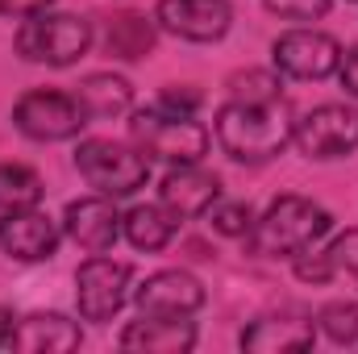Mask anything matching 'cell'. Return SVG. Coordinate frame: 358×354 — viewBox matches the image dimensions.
<instances>
[{
	"label": "cell",
	"instance_id": "1",
	"mask_svg": "<svg viewBox=\"0 0 358 354\" xmlns=\"http://www.w3.org/2000/svg\"><path fill=\"white\" fill-rule=\"evenodd\" d=\"M217 142L234 163H267L292 142V108L287 100H225L217 108Z\"/></svg>",
	"mask_w": 358,
	"mask_h": 354
},
{
	"label": "cell",
	"instance_id": "2",
	"mask_svg": "<svg viewBox=\"0 0 358 354\" xmlns=\"http://www.w3.org/2000/svg\"><path fill=\"white\" fill-rule=\"evenodd\" d=\"M334 229V213L308 196H275L263 217H255L250 229V250L267 259H296L300 250H313L325 234Z\"/></svg>",
	"mask_w": 358,
	"mask_h": 354
},
{
	"label": "cell",
	"instance_id": "3",
	"mask_svg": "<svg viewBox=\"0 0 358 354\" xmlns=\"http://www.w3.org/2000/svg\"><path fill=\"white\" fill-rule=\"evenodd\" d=\"M129 138L146 159H159L167 167H183V163H200L208 155L213 134L196 121V117H176L163 108H142L129 117Z\"/></svg>",
	"mask_w": 358,
	"mask_h": 354
},
{
	"label": "cell",
	"instance_id": "4",
	"mask_svg": "<svg viewBox=\"0 0 358 354\" xmlns=\"http://www.w3.org/2000/svg\"><path fill=\"white\" fill-rule=\"evenodd\" d=\"M92 50V21L76 13H38L25 17L17 29V55L25 63H46V67H71Z\"/></svg>",
	"mask_w": 358,
	"mask_h": 354
},
{
	"label": "cell",
	"instance_id": "5",
	"mask_svg": "<svg viewBox=\"0 0 358 354\" xmlns=\"http://www.w3.org/2000/svg\"><path fill=\"white\" fill-rule=\"evenodd\" d=\"M76 167L88 179V187L113 200H125L150 183V159L113 138H84L76 146Z\"/></svg>",
	"mask_w": 358,
	"mask_h": 354
},
{
	"label": "cell",
	"instance_id": "6",
	"mask_svg": "<svg viewBox=\"0 0 358 354\" xmlns=\"http://www.w3.org/2000/svg\"><path fill=\"white\" fill-rule=\"evenodd\" d=\"M13 125L34 142H67V138H80V129L88 125V113L76 100V92L29 88L13 104Z\"/></svg>",
	"mask_w": 358,
	"mask_h": 354
},
{
	"label": "cell",
	"instance_id": "7",
	"mask_svg": "<svg viewBox=\"0 0 358 354\" xmlns=\"http://www.w3.org/2000/svg\"><path fill=\"white\" fill-rule=\"evenodd\" d=\"M129 279H134V267L117 263V259H104V255H92L88 263H80L76 271V309L84 321H113L125 300L134 296L129 292Z\"/></svg>",
	"mask_w": 358,
	"mask_h": 354
},
{
	"label": "cell",
	"instance_id": "8",
	"mask_svg": "<svg viewBox=\"0 0 358 354\" xmlns=\"http://www.w3.org/2000/svg\"><path fill=\"white\" fill-rule=\"evenodd\" d=\"M292 142L308 159H342V155H350V150H358V108H350V104H317V108H308L296 121Z\"/></svg>",
	"mask_w": 358,
	"mask_h": 354
},
{
	"label": "cell",
	"instance_id": "9",
	"mask_svg": "<svg viewBox=\"0 0 358 354\" xmlns=\"http://www.w3.org/2000/svg\"><path fill=\"white\" fill-rule=\"evenodd\" d=\"M271 59H275V71L287 76V80H325L338 71V59H342V42L325 29H287L275 38L271 46Z\"/></svg>",
	"mask_w": 358,
	"mask_h": 354
},
{
	"label": "cell",
	"instance_id": "10",
	"mask_svg": "<svg viewBox=\"0 0 358 354\" xmlns=\"http://www.w3.org/2000/svg\"><path fill=\"white\" fill-rule=\"evenodd\" d=\"M63 234L88 250V255H108L121 238V213H117V200L113 196H80L67 204L63 213Z\"/></svg>",
	"mask_w": 358,
	"mask_h": 354
},
{
	"label": "cell",
	"instance_id": "11",
	"mask_svg": "<svg viewBox=\"0 0 358 354\" xmlns=\"http://www.w3.org/2000/svg\"><path fill=\"white\" fill-rule=\"evenodd\" d=\"M155 17L183 42H221L234 25L229 0H159Z\"/></svg>",
	"mask_w": 358,
	"mask_h": 354
},
{
	"label": "cell",
	"instance_id": "12",
	"mask_svg": "<svg viewBox=\"0 0 358 354\" xmlns=\"http://www.w3.org/2000/svg\"><path fill=\"white\" fill-rule=\"evenodd\" d=\"M138 313H163V317H192L204 304V283L192 271H155L134 288Z\"/></svg>",
	"mask_w": 358,
	"mask_h": 354
},
{
	"label": "cell",
	"instance_id": "13",
	"mask_svg": "<svg viewBox=\"0 0 358 354\" xmlns=\"http://www.w3.org/2000/svg\"><path fill=\"white\" fill-rule=\"evenodd\" d=\"M0 250L21 263H46L59 250V225L42 208L0 213Z\"/></svg>",
	"mask_w": 358,
	"mask_h": 354
},
{
	"label": "cell",
	"instance_id": "14",
	"mask_svg": "<svg viewBox=\"0 0 358 354\" xmlns=\"http://www.w3.org/2000/svg\"><path fill=\"white\" fill-rule=\"evenodd\" d=\"M221 200V176L200 167V163H183L171 167L159 183V204H167L179 221H196L204 217L213 204Z\"/></svg>",
	"mask_w": 358,
	"mask_h": 354
},
{
	"label": "cell",
	"instance_id": "15",
	"mask_svg": "<svg viewBox=\"0 0 358 354\" xmlns=\"http://www.w3.org/2000/svg\"><path fill=\"white\" fill-rule=\"evenodd\" d=\"M84 334L71 317L63 313H29L21 321L8 325L0 351H25V354H67V351H80Z\"/></svg>",
	"mask_w": 358,
	"mask_h": 354
},
{
	"label": "cell",
	"instance_id": "16",
	"mask_svg": "<svg viewBox=\"0 0 358 354\" xmlns=\"http://www.w3.org/2000/svg\"><path fill=\"white\" fill-rule=\"evenodd\" d=\"M238 342H242V351H250V354L313 351L317 325H313V317H300V313H267V317L250 321Z\"/></svg>",
	"mask_w": 358,
	"mask_h": 354
},
{
	"label": "cell",
	"instance_id": "17",
	"mask_svg": "<svg viewBox=\"0 0 358 354\" xmlns=\"http://www.w3.org/2000/svg\"><path fill=\"white\" fill-rule=\"evenodd\" d=\"M125 351L142 354H179L196 346V321L187 317H163V313H142L138 321H129L117 338Z\"/></svg>",
	"mask_w": 358,
	"mask_h": 354
},
{
	"label": "cell",
	"instance_id": "18",
	"mask_svg": "<svg viewBox=\"0 0 358 354\" xmlns=\"http://www.w3.org/2000/svg\"><path fill=\"white\" fill-rule=\"evenodd\" d=\"M121 234L129 238L134 250H167L179 234V217L167 208V204H134L125 217H121Z\"/></svg>",
	"mask_w": 358,
	"mask_h": 354
},
{
	"label": "cell",
	"instance_id": "19",
	"mask_svg": "<svg viewBox=\"0 0 358 354\" xmlns=\"http://www.w3.org/2000/svg\"><path fill=\"white\" fill-rule=\"evenodd\" d=\"M76 100L84 104L88 121H113V117H125L129 104H134V88L125 76H113V71H96L88 80L76 84Z\"/></svg>",
	"mask_w": 358,
	"mask_h": 354
},
{
	"label": "cell",
	"instance_id": "20",
	"mask_svg": "<svg viewBox=\"0 0 358 354\" xmlns=\"http://www.w3.org/2000/svg\"><path fill=\"white\" fill-rule=\"evenodd\" d=\"M104 46H108V55H117L125 63L150 55L155 50V25H150V17L146 13H134V8L113 13L108 17V29H104Z\"/></svg>",
	"mask_w": 358,
	"mask_h": 354
},
{
	"label": "cell",
	"instance_id": "21",
	"mask_svg": "<svg viewBox=\"0 0 358 354\" xmlns=\"http://www.w3.org/2000/svg\"><path fill=\"white\" fill-rule=\"evenodd\" d=\"M42 176L25 163H0V213H21L42 204Z\"/></svg>",
	"mask_w": 358,
	"mask_h": 354
},
{
	"label": "cell",
	"instance_id": "22",
	"mask_svg": "<svg viewBox=\"0 0 358 354\" xmlns=\"http://www.w3.org/2000/svg\"><path fill=\"white\" fill-rule=\"evenodd\" d=\"M204 217H208L213 234H221V238H250V229H255V208L246 200H217Z\"/></svg>",
	"mask_w": 358,
	"mask_h": 354
},
{
	"label": "cell",
	"instance_id": "23",
	"mask_svg": "<svg viewBox=\"0 0 358 354\" xmlns=\"http://www.w3.org/2000/svg\"><path fill=\"white\" fill-rule=\"evenodd\" d=\"M317 325H321V334H325L329 342H338V346H355L358 342V304H350V300H334V304H325V309L317 313Z\"/></svg>",
	"mask_w": 358,
	"mask_h": 354
},
{
	"label": "cell",
	"instance_id": "24",
	"mask_svg": "<svg viewBox=\"0 0 358 354\" xmlns=\"http://www.w3.org/2000/svg\"><path fill=\"white\" fill-rule=\"evenodd\" d=\"M279 76L275 71H238L229 76V100H279Z\"/></svg>",
	"mask_w": 358,
	"mask_h": 354
},
{
	"label": "cell",
	"instance_id": "25",
	"mask_svg": "<svg viewBox=\"0 0 358 354\" xmlns=\"http://www.w3.org/2000/svg\"><path fill=\"white\" fill-rule=\"evenodd\" d=\"M292 271H296L300 283H313V288H325V283L338 275L325 250H300V255L292 259Z\"/></svg>",
	"mask_w": 358,
	"mask_h": 354
},
{
	"label": "cell",
	"instance_id": "26",
	"mask_svg": "<svg viewBox=\"0 0 358 354\" xmlns=\"http://www.w3.org/2000/svg\"><path fill=\"white\" fill-rule=\"evenodd\" d=\"M279 21H321L334 0H263Z\"/></svg>",
	"mask_w": 358,
	"mask_h": 354
},
{
	"label": "cell",
	"instance_id": "27",
	"mask_svg": "<svg viewBox=\"0 0 358 354\" xmlns=\"http://www.w3.org/2000/svg\"><path fill=\"white\" fill-rule=\"evenodd\" d=\"M325 255H329L334 271H350V275L358 279V229H346V234H338V238L325 246Z\"/></svg>",
	"mask_w": 358,
	"mask_h": 354
},
{
	"label": "cell",
	"instance_id": "28",
	"mask_svg": "<svg viewBox=\"0 0 358 354\" xmlns=\"http://www.w3.org/2000/svg\"><path fill=\"white\" fill-rule=\"evenodd\" d=\"M200 92L196 88H179V84H171V88H163V96H159V108L163 113H176V117H196V108H200Z\"/></svg>",
	"mask_w": 358,
	"mask_h": 354
},
{
	"label": "cell",
	"instance_id": "29",
	"mask_svg": "<svg viewBox=\"0 0 358 354\" xmlns=\"http://www.w3.org/2000/svg\"><path fill=\"white\" fill-rule=\"evenodd\" d=\"M55 0H0V17H13V21H25V17H38L46 13Z\"/></svg>",
	"mask_w": 358,
	"mask_h": 354
},
{
	"label": "cell",
	"instance_id": "30",
	"mask_svg": "<svg viewBox=\"0 0 358 354\" xmlns=\"http://www.w3.org/2000/svg\"><path fill=\"white\" fill-rule=\"evenodd\" d=\"M338 80H342V88L358 96V46L350 50H342V59H338Z\"/></svg>",
	"mask_w": 358,
	"mask_h": 354
},
{
	"label": "cell",
	"instance_id": "31",
	"mask_svg": "<svg viewBox=\"0 0 358 354\" xmlns=\"http://www.w3.org/2000/svg\"><path fill=\"white\" fill-rule=\"evenodd\" d=\"M8 325H13V313L0 304V342H4V334H8Z\"/></svg>",
	"mask_w": 358,
	"mask_h": 354
}]
</instances>
